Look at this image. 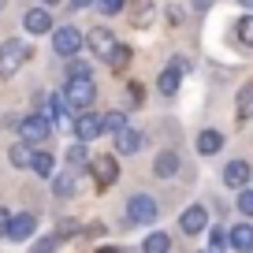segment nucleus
I'll return each mask as SVG.
<instances>
[{
	"instance_id": "obj_12",
	"label": "nucleus",
	"mask_w": 253,
	"mask_h": 253,
	"mask_svg": "<svg viewBox=\"0 0 253 253\" xmlns=\"http://www.w3.org/2000/svg\"><path fill=\"white\" fill-rule=\"evenodd\" d=\"M179 227H182V235H201V231L209 227V209L205 205H190L186 212L179 216Z\"/></svg>"
},
{
	"instance_id": "obj_18",
	"label": "nucleus",
	"mask_w": 253,
	"mask_h": 253,
	"mask_svg": "<svg viewBox=\"0 0 253 253\" xmlns=\"http://www.w3.org/2000/svg\"><path fill=\"white\" fill-rule=\"evenodd\" d=\"M142 253H171V235H168V231H153V235H145Z\"/></svg>"
},
{
	"instance_id": "obj_15",
	"label": "nucleus",
	"mask_w": 253,
	"mask_h": 253,
	"mask_svg": "<svg viewBox=\"0 0 253 253\" xmlns=\"http://www.w3.org/2000/svg\"><path fill=\"white\" fill-rule=\"evenodd\" d=\"M179 86H182V71L175 67V63H168L164 71H160V79H157L160 97H175V93H179Z\"/></svg>"
},
{
	"instance_id": "obj_27",
	"label": "nucleus",
	"mask_w": 253,
	"mask_h": 253,
	"mask_svg": "<svg viewBox=\"0 0 253 253\" xmlns=\"http://www.w3.org/2000/svg\"><path fill=\"white\" fill-rule=\"evenodd\" d=\"M231 246V231H223V227H209V250L212 253H223Z\"/></svg>"
},
{
	"instance_id": "obj_11",
	"label": "nucleus",
	"mask_w": 253,
	"mask_h": 253,
	"mask_svg": "<svg viewBox=\"0 0 253 253\" xmlns=\"http://www.w3.org/2000/svg\"><path fill=\"white\" fill-rule=\"evenodd\" d=\"M179 168H182L179 153H175V149H160L157 153V164H153V175H157L160 182H171L175 175H179Z\"/></svg>"
},
{
	"instance_id": "obj_41",
	"label": "nucleus",
	"mask_w": 253,
	"mask_h": 253,
	"mask_svg": "<svg viewBox=\"0 0 253 253\" xmlns=\"http://www.w3.org/2000/svg\"><path fill=\"white\" fill-rule=\"evenodd\" d=\"M0 11H4V0H0Z\"/></svg>"
},
{
	"instance_id": "obj_22",
	"label": "nucleus",
	"mask_w": 253,
	"mask_h": 253,
	"mask_svg": "<svg viewBox=\"0 0 253 253\" xmlns=\"http://www.w3.org/2000/svg\"><path fill=\"white\" fill-rule=\"evenodd\" d=\"M30 171H38L41 179H52V171H56V160H52V153L38 149V153H34V164H30Z\"/></svg>"
},
{
	"instance_id": "obj_13",
	"label": "nucleus",
	"mask_w": 253,
	"mask_h": 253,
	"mask_svg": "<svg viewBox=\"0 0 253 253\" xmlns=\"http://www.w3.org/2000/svg\"><path fill=\"white\" fill-rule=\"evenodd\" d=\"M34 231H38V216H34V212H15V216H11L8 238H11V242H26Z\"/></svg>"
},
{
	"instance_id": "obj_3",
	"label": "nucleus",
	"mask_w": 253,
	"mask_h": 253,
	"mask_svg": "<svg viewBox=\"0 0 253 253\" xmlns=\"http://www.w3.org/2000/svg\"><path fill=\"white\" fill-rule=\"evenodd\" d=\"M82 45H86V34H82L79 26H56V30H52V52L63 56V60L79 56Z\"/></svg>"
},
{
	"instance_id": "obj_6",
	"label": "nucleus",
	"mask_w": 253,
	"mask_h": 253,
	"mask_svg": "<svg viewBox=\"0 0 253 253\" xmlns=\"http://www.w3.org/2000/svg\"><path fill=\"white\" fill-rule=\"evenodd\" d=\"M89 175L97 179V186H112V182H119V160H116V153H97V157L89 160Z\"/></svg>"
},
{
	"instance_id": "obj_23",
	"label": "nucleus",
	"mask_w": 253,
	"mask_h": 253,
	"mask_svg": "<svg viewBox=\"0 0 253 253\" xmlns=\"http://www.w3.org/2000/svg\"><path fill=\"white\" fill-rule=\"evenodd\" d=\"M126 112H119V108H112V112H104V134H119V130H126Z\"/></svg>"
},
{
	"instance_id": "obj_17",
	"label": "nucleus",
	"mask_w": 253,
	"mask_h": 253,
	"mask_svg": "<svg viewBox=\"0 0 253 253\" xmlns=\"http://www.w3.org/2000/svg\"><path fill=\"white\" fill-rule=\"evenodd\" d=\"M231 250L235 253H253V227L250 223H235V227H231Z\"/></svg>"
},
{
	"instance_id": "obj_33",
	"label": "nucleus",
	"mask_w": 253,
	"mask_h": 253,
	"mask_svg": "<svg viewBox=\"0 0 253 253\" xmlns=\"http://www.w3.org/2000/svg\"><path fill=\"white\" fill-rule=\"evenodd\" d=\"M126 8V0H97V11L101 15H119Z\"/></svg>"
},
{
	"instance_id": "obj_8",
	"label": "nucleus",
	"mask_w": 253,
	"mask_h": 253,
	"mask_svg": "<svg viewBox=\"0 0 253 253\" xmlns=\"http://www.w3.org/2000/svg\"><path fill=\"white\" fill-rule=\"evenodd\" d=\"M104 134V116H97L93 108L89 112H79V119H75V138L79 142H93V138Z\"/></svg>"
},
{
	"instance_id": "obj_10",
	"label": "nucleus",
	"mask_w": 253,
	"mask_h": 253,
	"mask_svg": "<svg viewBox=\"0 0 253 253\" xmlns=\"http://www.w3.org/2000/svg\"><path fill=\"white\" fill-rule=\"evenodd\" d=\"M250 175H253L250 160H227V164H223V186H231V190H246Z\"/></svg>"
},
{
	"instance_id": "obj_1",
	"label": "nucleus",
	"mask_w": 253,
	"mask_h": 253,
	"mask_svg": "<svg viewBox=\"0 0 253 253\" xmlns=\"http://www.w3.org/2000/svg\"><path fill=\"white\" fill-rule=\"evenodd\" d=\"M63 101L71 112H89L97 101V82L93 79H67V89H63Z\"/></svg>"
},
{
	"instance_id": "obj_24",
	"label": "nucleus",
	"mask_w": 253,
	"mask_h": 253,
	"mask_svg": "<svg viewBox=\"0 0 253 253\" xmlns=\"http://www.w3.org/2000/svg\"><path fill=\"white\" fill-rule=\"evenodd\" d=\"M63 157H67V168H86L89 160H93V157H86V142L67 145V153H63Z\"/></svg>"
},
{
	"instance_id": "obj_25",
	"label": "nucleus",
	"mask_w": 253,
	"mask_h": 253,
	"mask_svg": "<svg viewBox=\"0 0 253 253\" xmlns=\"http://www.w3.org/2000/svg\"><path fill=\"white\" fill-rule=\"evenodd\" d=\"M235 38H238V45L253 48V15H242V19L235 23Z\"/></svg>"
},
{
	"instance_id": "obj_19",
	"label": "nucleus",
	"mask_w": 253,
	"mask_h": 253,
	"mask_svg": "<svg viewBox=\"0 0 253 253\" xmlns=\"http://www.w3.org/2000/svg\"><path fill=\"white\" fill-rule=\"evenodd\" d=\"M52 194H56V198H71V194H75V168L52 175Z\"/></svg>"
},
{
	"instance_id": "obj_14",
	"label": "nucleus",
	"mask_w": 253,
	"mask_h": 253,
	"mask_svg": "<svg viewBox=\"0 0 253 253\" xmlns=\"http://www.w3.org/2000/svg\"><path fill=\"white\" fill-rule=\"evenodd\" d=\"M142 145H145V134H142V130H134V126H126V130H119V134H116V153H119V157H134Z\"/></svg>"
},
{
	"instance_id": "obj_30",
	"label": "nucleus",
	"mask_w": 253,
	"mask_h": 253,
	"mask_svg": "<svg viewBox=\"0 0 253 253\" xmlns=\"http://www.w3.org/2000/svg\"><path fill=\"white\" fill-rule=\"evenodd\" d=\"M126 63H130V48L116 45V48H112V56H108V67H112V71H123Z\"/></svg>"
},
{
	"instance_id": "obj_2",
	"label": "nucleus",
	"mask_w": 253,
	"mask_h": 253,
	"mask_svg": "<svg viewBox=\"0 0 253 253\" xmlns=\"http://www.w3.org/2000/svg\"><path fill=\"white\" fill-rule=\"evenodd\" d=\"M157 216H160V205L153 194H134L126 201V223H134V227H149V223H157Z\"/></svg>"
},
{
	"instance_id": "obj_34",
	"label": "nucleus",
	"mask_w": 253,
	"mask_h": 253,
	"mask_svg": "<svg viewBox=\"0 0 253 253\" xmlns=\"http://www.w3.org/2000/svg\"><path fill=\"white\" fill-rule=\"evenodd\" d=\"M11 231V209H0V238H8Z\"/></svg>"
},
{
	"instance_id": "obj_5",
	"label": "nucleus",
	"mask_w": 253,
	"mask_h": 253,
	"mask_svg": "<svg viewBox=\"0 0 253 253\" xmlns=\"http://www.w3.org/2000/svg\"><path fill=\"white\" fill-rule=\"evenodd\" d=\"M48 134H52V119H48L45 112H34V116H23V119H19V138H23V142L41 145Z\"/></svg>"
},
{
	"instance_id": "obj_42",
	"label": "nucleus",
	"mask_w": 253,
	"mask_h": 253,
	"mask_svg": "<svg viewBox=\"0 0 253 253\" xmlns=\"http://www.w3.org/2000/svg\"><path fill=\"white\" fill-rule=\"evenodd\" d=\"M201 253H205V250H201ZM209 253H212V250H209Z\"/></svg>"
},
{
	"instance_id": "obj_28",
	"label": "nucleus",
	"mask_w": 253,
	"mask_h": 253,
	"mask_svg": "<svg viewBox=\"0 0 253 253\" xmlns=\"http://www.w3.org/2000/svg\"><path fill=\"white\" fill-rule=\"evenodd\" d=\"M67 79H93V63L89 60H67Z\"/></svg>"
},
{
	"instance_id": "obj_4",
	"label": "nucleus",
	"mask_w": 253,
	"mask_h": 253,
	"mask_svg": "<svg viewBox=\"0 0 253 253\" xmlns=\"http://www.w3.org/2000/svg\"><path fill=\"white\" fill-rule=\"evenodd\" d=\"M26 60H30V48H26L19 38H8L0 45V79H11Z\"/></svg>"
},
{
	"instance_id": "obj_20",
	"label": "nucleus",
	"mask_w": 253,
	"mask_h": 253,
	"mask_svg": "<svg viewBox=\"0 0 253 253\" xmlns=\"http://www.w3.org/2000/svg\"><path fill=\"white\" fill-rule=\"evenodd\" d=\"M8 160H11V168H30V164H34L30 142H15V145L8 149Z\"/></svg>"
},
{
	"instance_id": "obj_40",
	"label": "nucleus",
	"mask_w": 253,
	"mask_h": 253,
	"mask_svg": "<svg viewBox=\"0 0 253 253\" xmlns=\"http://www.w3.org/2000/svg\"><path fill=\"white\" fill-rule=\"evenodd\" d=\"M238 4H242V8H253V0H238Z\"/></svg>"
},
{
	"instance_id": "obj_29",
	"label": "nucleus",
	"mask_w": 253,
	"mask_h": 253,
	"mask_svg": "<svg viewBox=\"0 0 253 253\" xmlns=\"http://www.w3.org/2000/svg\"><path fill=\"white\" fill-rule=\"evenodd\" d=\"M130 19H134V26H149L153 23V0H138L134 11H130Z\"/></svg>"
},
{
	"instance_id": "obj_32",
	"label": "nucleus",
	"mask_w": 253,
	"mask_h": 253,
	"mask_svg": "<svg viewBox=\"0 0 253 253\" xmlns=\"http://www.w3.org/2000/svg\"><path fill=\"white\" fill-rule=\"evenodd\" d=\"M235 209L242 216H253V190H238V201H235Z\"/></svg>"
},
{
	"instance_id": "obj_35",
	"label": "nucleus",
	"mask_w": 253,
	"mask_h": 253,
	"mask_svg": "<svg viewBox=\"0 0 253 253\" xmlns=\"http://www.w3.org/2000/svg\"><path fill=\"white\" fill-rule=\"evenodd\" d=\"M126 97H130V104L142 101V86H126Z\"/></svg>"
},
{
	"instance_id": "obj_16",
	"label": "nucleus",
	"mask_w": 253,
	"mask_h": 253,
	"mask_svg": "<svg viewBox=\"0 0 253 253\" xmlns=\"http://www.w3.org/2000/svg\"><path fill=\"white\" fill-rule=\"evenodd\" d=\"M194 145H198L201 157H216V153L223 149V134H220V130H212V126H205V130L198 134V142H194Z\"/></svg>"
},
{
	"instance_id": "obj_37",
	"label": "nucleus",
	"mask_w": 253,
	"mask_h": 253,
	"mask_svg": "<svg viewBox=\"0 0 253 253\" xmlns=\"http://www.w3.org/2000/svg\"><path fill=\"white\" fill-rule=\"evenodd\" d=\"M212 8V0H194V11H209Z\"/></svg>"
},
{
	"instance_id": "obj_21",
	"label": "nucleus",
	"mask_w": 253,
	"mask_h": 253,
	"mask_svg": "<svg viewBox=\"0 0 253 253\" xmlns=\"http://www.w3.org/2000/svg\"><path fill=\"white\" fill-rule=\"evenodd\" d=\"M235 112H238V119H253V79L246 82L242 89H238V104H235Z\"/></svg>"
},
{
	"instance_id": "obj_36",
	"label": "nucleus",
	"mask_w": 253,
	"mask_h": 253,
	"mask_svg": "<svg viewBox=\"0 0 253 253\" xmlns=\"http://www.w3.org/2000/svg\"><path fill=\"white\" fill-rule=\"evenodd\" d=\"M71 8H97V0H71Z\"/></svg>"
},
{
	"instance_id": "obj_26",
	"label": "nucleus",
	"mask_w": 253,
	"mask_h": 253,
	"mask_svg": "<svg viewBox=\"0 0 253 253\" xmlns=\"http://www.w3.org/2000/svg\"><path fill=\"white\" fill-rule=\"evenodd\" d=\"M67 112H71V108H67V101H63V93L48 97V112H45V116L52 119V123H63V119H67Z\"/></svg>"
},
{
	"instance_id": "obj_7",
	"label": "nucleus",
	"mask_w": 253,
	"mask_h": 253,
	"mask_svg": "<svg viewBox=\"0 0 253 253\" xmlns=\"http://www.w3.org/2000/svg\"><path fill=\"white\" fill-rule=\"evenodd\" d=\"M86 45H89V52H93L97 60H104V63H108L112 48H116L119 41H116V34H112L108 26H93V30L86 34Z\"/></svg>"
},
{
	"instance_id": "obj_31",
	"label": "nucleus",
	"mask_w": 253,
	"mask_h": 253,
	"mask_svg": "<svg viewBox=\"0 0 253 253\" xmlns=\"http://www.w3.org/2000/svg\"><path fill=\"white\" fill-rule=\"evenodd\" d=\"M56 250H60V231H56V235L38 238V242L30 246V253H56Z\"/></svg>"
},
{
	"instance_id": "obj_39",
	"label": "nucleus",
	"mask_w": 253,
	"mask_h": 253,
	"mask_svg": "<svg viewBox=\"0 0 253 253\" xmlns=\"http://www.w3.org/2000/svg\"><path fill=\"white\" fill-rule=\"evenodd\" d=\"M41 4H45V8H56V4H63V0H41Z\"/></svg>"
},
{
	"instance_id": "obj_9",
	"label": "nucleus",
	"mask_w": 253,
	"mask_h": 253,
	"mask_svg": "<svg viewBox=\"0 0 253 253\" xmlns=\"http://www.w3.org/2000/svg\"><path fill=\"white\" fill-rule=\"evenodd\" d=\"M23 30L34 34V38H41V34H52V30H56V26H52V15H48L45 4H41V8L23 11Z\"/></svg>"
},
{
	"instance_id": "obj_38",
	"label": "nucleus",
	"mask_w": 253,
	"mask_h": 253,
	"mask_svg": "<svg viewBox=\"0 0 253 253\" xmlns=\"http://www.w3.org/2000/svg\"><path fill=\"white\" fill-rule=\"evenodd\" d=\"M93 253H123L119 246H101V250H93Z\"/></svg>"
}]
</instances>
